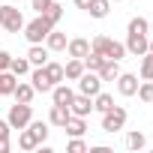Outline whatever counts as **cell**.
I'll use <instances>...</instances> for the list:
<instances>
[{"label": "cell", "mask_w": 153, "mask_h": 153, "mask_svg": "<svg viewBox=\"0 0 153 153\" xmlns=\"http://www.w3.org/2000/svg\"><path fill=\"white\" fill-rule=\"evenodd\" d=\"M66 51H69V57L84 60V57L90 54V42H87V39H81V36H75V39H69V42H66Z\"/></svg>", "instance_id": "30bf717a"}, {"label": "cell", "mask_w": 153, "mask_h": 153, "mask_svg": "<svg viewBox=\"0 0 153 153\" xmlns=\"http://www.w3.org/2000/svg\"><path fill=\"white\" fill-rule=\"evenodd\" d=\"M90 3H93V0H75V6H78V9H84V12H87V6H90Z\"/></svg>", "instance_id": "8d00e7d4"}, {"label": "cell", "mask_w": 153, "mask_h": 153, "mask_svg": "<svg viewBox=\"0 0 153 153\" xmlns=\"http://www.w3.org/2000/svg\"><path fill=\"white\" fill-rule=\"evenodd\" d=\"M27 60H30V66H45V63H48V48H45L42 42L30 45V48H27Z\"/></svg>", "instance_id": "7c38bea8"}, {"label": "cell", "mask_w": 153, "mask_h": 153, "mask_svg": "<svg viewBox=\"0 0 153 153\" xmlns=\"http://www.w3.org/2000/svg\"><path fill=\"white\" fill-rule=\"evenodd\" d=\"M111 3H117V0H111Z\"/></svg>", "instance_id": "60d3db41"}, {"label": "cell", "mask_w": 153, "mask_h": 153, "mask_svg": "<svg viewBox=\"0 0 153 153\" xmlns=\"http://www.w3.org/2000/svg\"><path fill=\"white\" fill-rule=\"evenodd\" d=\"M9 60H12V54L0 51V72H3V69H9Z\"/></svg>", "instance_id": "d590c367"}, {"label": "cell", "mask_w": 153, "mask_h": 153, "mask_svg": "<svg viewBox=\"0 0 153 153\" xmlns=\"http://www.w3.org/2000/svg\"><path fill=\"white\" fill-rule=\"evenodd\" d=\"M141 78L144 81H153V54H141Z\"/></svg>", "instance_id": "f1b7e54d"}, {"label": "cell", "mask_w": 153, "mask_h": 153, "mask_svg": "<svg viewBox=\"0 0 153 153\" xmlns=\"http://www.w3.org/2000/svg\"><path fill=\"white\" fill-rule=\"evenodd\" d=\"M102 57H105V60H123V57H126V45H123V42L108 39V42H105V48H102Z\"/></svg>", "instance_id": "5bb4252c"}, {"label": "cell", "mask_w": 153, "mask_h": 153, "mask_svg": "<svg viewBox=\"0 0 153 153\" xmlns=\"http://www.w3.org/2000/svg\"><path fill=\"white\" fill-rule=\"evenodd\" d=\"M0 153H9V141H0Z\"/></svg>", "instance_id": "74e56055"}, {"label": "cell", "mask_w": 153, "mask_h": 153, "mask_svg": "<svg viewBox=\"0 0 153 153\" xmlns=\"http://www.w3.org/2000/svg\"><path fill=\"white\" fill-rule=\"evenodd\" d=\"M30 84H33V90L36 93H51V78H48V75H45V66H36L33 72H30Z\"/></svg>", "instance_id": "ba28073f"}, {"label": "cell", "mask_w": 153, "mask_h": 153, "mask_svg": "<svg viewBox=\"0 0 153 153\" xmlns=\"http://www.w3.org/2000/svg\"><path fill=\"white\" fill-rule=\"evenodd\" d=\"M147 51H150V54H153V42H150V45H147Z\"/></svg>", "instance_id": "f35d334b"}, {"label": "cell", "mask_w": 153, "mask_h": 153, "mask_svg": "<svg viewBox=\"0 0 153 153\" xmlns=\"http://www.w3.org/2000/svg\"><path fill=\"white\" fill-rule=\"evenodd\" d=\"M99 90H102V78H99V72L84 69V72H81V78H78V93H84V96H96Z\"/></svg>", "instance_id": "5b68a950"}, {"label": "cell", "mask_w": 153, "mask_h": 153, "mask_svg": "<svg viewBox=\"0 0 153 153\" xmlns=\"http://www.w3.org/2000/svg\"><path fill=\"white\" fill-rule=\"evenodd\" d=\"M102 63H105V57H102V54H96V51H90V54L84 57V69H90V72H99V69H102Z\"/></svg>", "instance_id": "f546056e"}, {"label": "cell", "mask_w": 153, "mask_h": 153, "mask_svg": "<svg viewBox=\"0 0 153 153\" xmlns=\"http://www.w3.org/2000/svg\"><path fill=\"white\" fill-rule=\"evenodd\" d=\"M150 33H153V21H150Z\"/></svg>", "instance_id": "ab89813d"}, {"label": "cell", "mask_w": 153, "mask_h": 153, "mask_svg": "<svg viewBox=\"0 0 153 153\" xmlns=\"http://www.w3.org/2000/svg\"><path fill=\"white\" fill-rule=\"evenodd\" d=\"M144 144H147V138H144L141 132H129V135H126V147H129V150H141Z\"/></svg>", "instance_id": "4dcf8cb0"}, {"label": "cell", "mask_w": 153, "mask_h": 153, "mask_svg": "<svg viewBox=\"0 0 153 153\" xmlns=\"http://www.w3.org/2000/svg\"><path fill=\"white\" fill-rule=\"evenodd\" d=\"M126 126V108L123 105H111L108 111H102V132H117Z\"/></svg>", "instance_id": "3957f363"}, {"label": "cell", "mask_w": 153, "mask_h": 153, "mask_svg": "<svg viewBox=\"0 0 153 153\" xmlns=\"http://www.w3.org/2000/svg\"><path fill=\"white\" fill-rule=\"evenodd\" d=\"M9 72L18 75V78L27 75V72H30V60H27V57H12V60H9Z\"/></svg>", "instance_id": "44dd1931"}, {"label": "cell", "mask_w": 153, "mask_h": 153, "mask_svg": "<svg viewBox=\"0 0 153 153\" xmlns=\"http://www.w3.org/2000/svg\"><path fill=\"white\" fill-rule=\"evenodd\" d=\"M126 33H150V21H147V18H141V15H135V18H129Z\"/></svg>", "instance_id": "484cf974"}, {"label": "cell", "mask_w": 153, "mask_h": 153, "mask_svg": "<svg viewBox=\"0 0 153 153\" xmlns=\"http://www.w3.org/2000/svg\"><path fill=\"white\" fill-rule=\"evenodd\" d=\"M51 3H54V0H33V9H36V15H42V12H45Z\"/></svg>", "instance_id": "836d02e7"}, {"label": "cell", "mask_w": 153, "mask_h": 153, "mask_svg": "<svg viewBox=\"0 0 153 153\" xmlns=\"http://www.w3.org/2000/svg\"><path fill=\"white\" fill-rule=\"evenodd\" d=\"M111 105H114V96H111V93H102V90H99V93L93 96V111L102 114V111H108Z\"/></svg>", "instance_id": "7402d4cb"}, {"label": "cell", "mask_w": 153, "mask_h": 153, "mask_svg": "<svg viewBox=\"0 0 153 153\" xmlns=\"http://www.w3.org/2000/svg\"><path fill=\"white\" fill-rule=\"evenodd\" d=\"M138 99L141 102H153V81H144V84H138Z\"/></svg>", "instance_id": "1f68e13d"}, {"label": "cell", "mask_w": 153, "mask_h": 153, "mask_svg": "<svg viewBox=\"0 0 153 153\" xmlns=\"http://www.w3.org/2000/svg\"><path fill=\"white\" fill-rule=\"evenodd\" d=\"M12 96H15V102H33L36 90H33V84H24V81H18V84H15V90H12Z\"/></svg>", "instance_id": "ffe728a7"}, {"label": "cell", "mask_w": 153, "mask_h": 153, "mask_svg": "<svg viewBox=\"0 0 153 153\" xmlns=\"http://www.w3.org/2000/svg\"><path fill=\"white\" fill-rule=\"evenodd\" d=\"M6 120H9L12 129H24V126L33 120V108H30V102H15V105L9 108Z\"/></svg>", "instance_id": "7a4b0ae2"}, {"label": "cell", "mask_w": 153, "mask_h": 153, "mask_svg": "<svg viewBox=\"0 0 153 153\" xmlns=\"http://www.w3.org/2000/svg\"><path fill=\"white\" fill-rule=\"evenodd\" d=\"M0 27L6 33H18V30H24V15L15 6H0Z\"/></svg>", "instance_id": "277c9868"}, {"label": "cell", "mask_w": 153, "mask_h": 153, "mask_svg": "<svg viewBox=\"0 0 153 153\" xmlns=\"http://www.w3.org/2000/svg\"><path fill=\"white\" fill-rule=\"evenodd\" d=\"M27 126H30V132L36 135V141L45 144V138H48V123H42V120H30Z\"/></svg>", "instance_id": "4316f807"}, {"label": "cell", "mask_w": 153, "mask_h": 153, "mask_svg": "<svg viewBox=\"0 0 153 153\" xmlns=\"http://www.w3.org/2000/svg\"><path fill=\"white\" fill-rule=\"evenodd\" d=\"M42 18H45V21H48L51 27H57V21L63 18V6H60V3H51V6H48V9L42 12Z\"/></svg>", "instance_id": "d4e9b609"}, {"label": "cell", "mask_w": 153, "mask_h": 153, "mask_svg": "<svg viewBox=\"0 0 153 153\" xmlns=\"http://www.w3.org/2000/svg\"><path fill=\"white\" fill-rule=\"evenodd\" d=\"M138 75H132V72H120L117 75V93L120 96H135V90H138Z\"/></svg>", "instance_id": "8992f818"}, {"label": "cell", "mask_w": 153, "mask_h": 153, "mask_svg": "<svg viewBox=\"0 0 153 153\" xmlns=\"http://www.w3.org/2000/svg\"><path fill=\"white\" fill-rule=\"evenodd\" d=\"M108 9H111V0H93V3L87 6V12H90L93 18H105Z\"/></svg>", "instance_id": "cb8c5ba5"}, {"label": "cell", "mask_w": 153, "mask_h": 153, "mask_svg": "<svg viewBox=\"0 0 153 153\" xmlns=\"http://www.w3.org/2000/svg\"><path fill=\"white\" fill-rule=\"evenodd\" d=\"M63 129H66V135H72V138H75V135H84V132H87V123H84V117L72 114V117L66 120V126H63Z\"/></svg>", "instance_id": "d6986e66"}, {"label": "cell", "mask_w": 153, "mask_h": 153, "mask_svg": "<svg viewBox=\"0 0 153 153\" xmlns=\"http://www.w3.org/2000/svg\"><path fill=\"white\" fill-rule=\"evenodd\" d=\"M66 150H69V153H84V150H87V144L81 141V135H75V138L66 144Z\"/></svg>", "instance_id": "d6a6232c"}, {"label": "cell", "mask_w": 153, "mask_h": 153, "mask_svg": "<svg viewBox=\"0 0 153 153\" xmlns=\"http://www.w3.org/2000/svg\"><path fill=\"white\" fill-rule=\"evenodd\" d=\"M66 33H60V30H51L48 36H45V48L48 51H66Z\"/></svg>", "instance_id": "9a60e30c"}, {"label": "cell", "mask_w": 153, "mask_h": 153, "mask_svg": "<svg viewBox=\"0 0 153 153\" xmlns=\"http://www.w3.org/2000/svg\"><path fill=\"white\" fill-rule=\"evenodd\" d=\"M69 111L78 114V117H87L93 111V96H84V93H75L72 102H69Z\"/></svg>", "instance_id": "52a82bcc"}, {"label": "cell", "mask_w": 153, "mask_h": 153, "mask_svg": "<svg viewBox=\"0 0 153 153\" xmlns=\"http://www.w3.org/2000/svg\"><path fill=\"white\" fill-rule=\"evenodd\" d=\"M51 30H54V27H51V24L42 18V15H36L33 21H27V24H24V36H27V42H30V45L45 42V36H48Z\"/></svg>", "instance_id": "6da1fadb"}, {"label": "cell", "mask_w": 153, "mask_h": 153, "mask_svg": "<svg viewBox=\"0 0 153 153\" xmlns=\"http://www.w3.org/2000/svg\"><path fill=\"white\" fill-rule=\"evenodd\" d=\"M18 147H21V150H36V147H39V141H36V135L30 132V126H24V132L18 135Z\"/></svg>", "instance_id": "603a6c76"}, {"label": "cell", "mask_w": 153, "mask_h": 153, "mask_svg": "<svg viewBox=\"0 0 153 153\" xmlns=\"http://www.w3.org/2000/svg\"><path fill=\"white\" fill-rule=\"evenodd\" d=\"M81 72H84V60L72 57V60L63 66V78H69V81H78V78H81Z\"/></svg>", "instance_id": "e0dca14e"}, {"label": "cell", "mask_w": 153, "mask_h": 153, "mask_svg": "<svg viewBox=\"0 0 153 153\" xmlns=\"http://www.w3.org/2000/svg\"><path fill=\"white\" fill-rule=\"evenodd\" d=\"M15 84H18V75H12L9 69H3V72H0V96H12Z\"/></svg>", "instance_id": "ac0fdd59"}, {"label": "cell", "mask_w": 153, "mask_h": 153, "mask_svg": "<svg viewBox=\"0 0 153 153\" xmlns=\"http://www.w3.org/2000/svg\"><path fill=\"white\" fill-rule=\"evenodd\" d=\"M117 75H120V60H105L102 69H99L102 84H105V81H117Z\"/></svg>", "instance_id": "2e32d148"}, {"label": "cell", "mask_w": 153, "mask_h": 153, "mask_svg": "<svg viewBox=\"0 0 153 153\" xmlns=\"http://www.w3.org/2000/svg\"><path fill=\"white\" fill-rule=\"evenodd\" d=\"M72 117V111H69V105H51V114H48V123L51 126H66V120Z\"/></svg>", "instance_id": "4fadbf2b"}, {"label": "cell", "mask_w": 153, "mask_h": 153, "mask_svg": "<svg viewBox=\"0 0 153 153\" xmlns=\"http://www.w3.org/2000/svg\"><path fill=\"white\" fill-rule=\"evenodd\" d=\"M45 75L51 78V84H60V81H63V66L48 60V63H45Z\"/></svg>", "instance_id": "83f0119b"}, {"label": "cell", "mask_w": 153, "mask_h": 153, "mask_svg": "<svg viewBox=\"0 0 153 153\" xmlns=\"http://www.w3.org/2000/svg\"><path fill=\"white\" fill-rule=\"evenodd\" d=\"M72 96H75V90H72L69 84H63V81L51 87V99H54V105H69Z\"/></svg>", "instance_id": "8fae6325"}, {"label": "cell", "mask_w": 153, "mask_h": 153, "mask_svg": "<svg viewBox=\"0 0 153 153\" xmlns=\"http://www.w3.org/2000/svg\"><path fill=\"white\" fill-rule=\"evenodd\" d=\"M147 45H150L147 33H129V39H126V51H129V54H135V57L147 54Z\"/></svg>", "instance_id": "9c48e42d"}, {"label": "cell", "mask_w": 153, "mask_h": 153, "mask_svg": "<svg viewBox=\"0 0 153 153\" xmlns=\"http://www.w3.org/2000/svg\"><path fill=\"white\" fill-rule=\"evenodd\" d=\"M9 132H12L9 120H0V141H9Z\"/></svg>", "instance_id": "e575fe53"}]
</instances>
